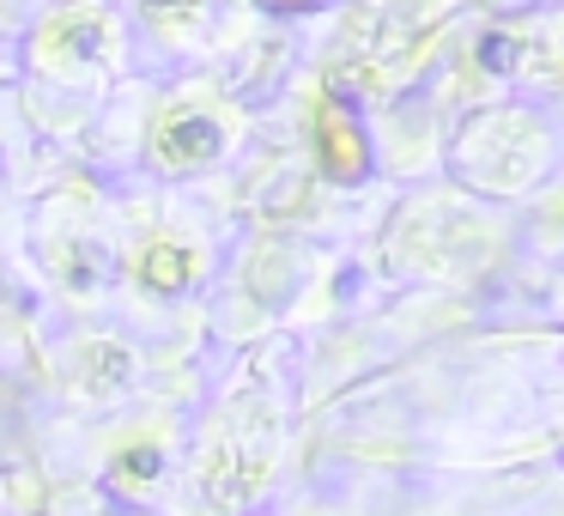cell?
Here are the masks:
<instances>
[{"label":"cell","instance_id":"3","mask_svg":"<svg viewBox=\"0 0 564 516\" xmlns=\"http://www.w3.org/2000/svg\"><path fill=\"white\" fill-rule=\"evenodd\" d=\"M188 268H195V261H188L183 249H152V256L140 261V280L159 286V292H176V286L188 280Z\"/></svg>","mask_w":564,"mask_h":516},{"label":"cell","instance_id":"2","mask_svg":"<svg viewBox=\"0 0 564 516\" xmlns=\"http://www.w3.org/2000/svg\"><path fill=\"white\" fill-rule=\"evenodd\" d=\"M322 140H328V171L340 176V183H352V176H365V135L358 128H346V116L322 110Z\"/></svg>","mask_w":564,"mask_h":516},{"label":"cell","instance_id":"1","mask_svg":"<svg viewBox=\"0 0 564 516\" xmlns=\"http://www.w3.org/2000/svg\"><path fill=\"white\" fill-rule=\"evenodd\" d=\"M159 152H164V164H200L219 152V128L207 116H171L159 128Z\"/></svg>","mask_w":564,"mask_h":516},{"label":"cell","instance_id":"4","mask_svg":"<svg viewBox=\"0 0 564 516\" xmlns=\"http://www.w3.org/2000/svg\"><path fill=\"white\" fill-rule=\"evenodd\" d=\"M261 7H273V13H297V7H322V0H261Z\"/></svg>","mask_w":564,"mask_h":516}]
</instances>
